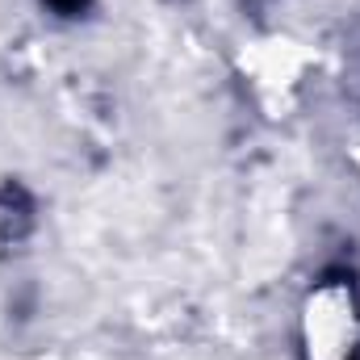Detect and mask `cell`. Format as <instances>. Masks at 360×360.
Listing matches in <instances>:
<instances>
[{
	"instance_id": "6da1fadb",
	"label": "cell",
	"mask_w": 360,
	"mask_h": 360,
	"mask_svg": "<svg viewBox=\"0 0 360 360\" xmlns=\"http://www.w3.org/2000/svg\"><path fill=\"white\" fill-rule=\"evenodd\" d=\"M239 76L264 117H289L310 89L314 55L289 34H264L239 51Z\"/></svg>"
},
{
	"instance_id": "7a4b0ae2",
	"label": "cell",
	"mask_w": 360,
	"mask_h": 360,
	"mask_svg": "<svg viewBox=\"0 0 360 360\" xmlns=\"http://www.w3.org/2000/svg\"><path fill=\"white\" fill-rule=\"evenodd\" d=\"M297 340L306 360H360V297L344 276L319 281L297 314Z\"/></svg>"
},
{
	"instance_id": "3957f363",
	"label": "cell",
	"mask_w": 360,
	"mask_h": 360,
	"mask_svg": "<svg viewBox=\"0 0 360 360\" xmlns=\"http://www.w3.org/2000/svg\"><path fill=\"white\" fill-rule=\"evenodd\" d=\"M17 222H21V210L8 193H0V252L17 239Z\"/></svg>"
}]
</instances>
